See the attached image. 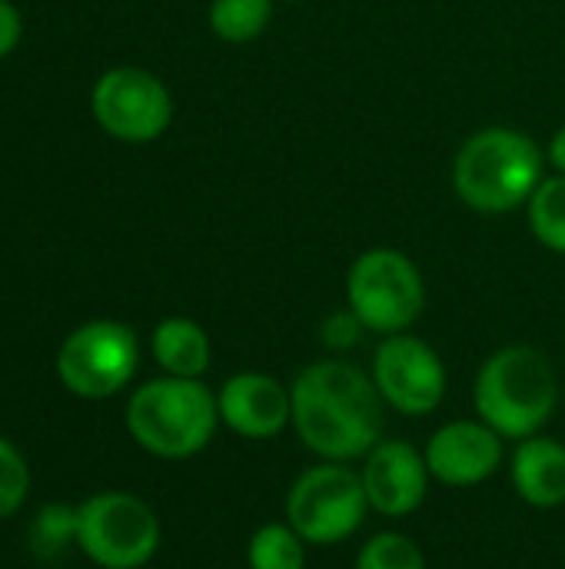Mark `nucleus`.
<instances>
[{"label": "nucleus", "instance_id": "393cba45", "mask_svg": "<svg viewBox=\"0 0 565 569\" xmlns=\"http://www.w3.org/2000/svg\"><path fill=\"white\" fill-rule=\"evenodd\" d=\"M290 3H300V0H290Z\"/></svg>", "mask_w": 565, "mask_h": 569}, {"label": "nucleus", "instance_id": "7ed1b4c3", "mask_svg": "<svg viewBox=\"0 0 565 569\" xmlns=\"http://www.w3.org/2000/svg\"><path fill=\"white\" fill-rule=\"evenodd\" d=\"M543 147L516 127H483L463 140L453 160L456 197L486 217L526 207L543 183Z\"/></svg>", "mask_w": 565, "mask_h": 569}, {"label": "nucleus", "instance_id": "a211bd4d", "mask_svg": "<svg viewBox=\"0 0 565 569\" xmlns=\"http://www.w3.org/2000/svg\"><path fill=\"white\" fill-rule=\"evenodd\" d=\"M273 20V0H210V30L226 43L256 40Z\"/></svg>", "mask_w": 565, "mask_h": 569}, {"label": "nucleus", "instance_id": "f3484780", "mask_svg": "<svg viewBox=\"0 0 565 569\" xmlns=\"http://www.w3.org/2000/svg\"><path fill=\"white\" fill-rule=\"evenodd\" d=\"M526 220H529V230L533 237L553 250V253H563L565 257V177H543V183L536 187V193L529 197L526 203Z\"/></svg>", "mask_w": 565, "mask_h": 569}, {"label": "nucleus", "instance_id": "39448f33", "mask_svg": "<svg viewBox=\"0 0 565 569\" xmlns=\"http://www.w3.org/2000/svg\"><path fill=\"white\" fill-rule=\"evenodd\" d=\"M370 513L360 467L336 460H316L300 470L283 497V520L306 540V547L323 550L353 540Z\"/></svg>", "mask_w": 565, "mask_h": 569}, {"label": "nucleus", "instance_id": "9b49d317", "mask_svg": "<svg viewBox=\"0 0 565 569\" xmlns=\"http://www.w3.org/2000/svg\"><path fill=\"white\" fill-rule=\"evenodd\" d=\"M433 483L473 490L490 483L509 460V443L480 417H460L436 427L423 447Z\"/></svg>", "mask_w": 565, "mask_h": 569}, {"label": "nucleus", "instance_id": "20e7f679", "mask_svg": "<svg viewBox=\"0 0 565 569\" xmlns=\"http://www.w3.org/2000/svg\"><path fill=\"white\" fill-rule=\"evenodd\" d=\"M123 423L130 440L160 460H190L203 453L223 427L216 393L203 380L167 373L130 393Z\"/></svg>", "mask_w": 565, "mask_h": 569}, {"label": "nucleus", "instance_id": "f03ea898", "mask_svg": "<svg viewBox=\"0 0 565 569\" xmlns=\"http://www.w3.org/2000/svg\"><path fill=\"white\" fill-rule=\"evenodd\" d=\"M559 400L563 383L553 360L529 343L493 350L473 377V413L506 443L546 433Z\"/></svg>", "mask_w": 565, "mask_h": 569}, {"label": "nucleus", "instance_id": "4be33fe9", "mask_svg": "<svg viewBox=\"0 0 565 569\" xmlns=\"http://www.w3.org/2000/svg\"><path fill=\"white\" fill-rule=\"evenodd\" d=\"M366 333H370V330L360 323V317H356L350 307L333 310V313L320 323V340H323V347H326L333 357L356 350V347L363 343V337H366Z\"/></svg>", "mask_w": 565, "mask_h": 569}, {"label": "nucleus", "instance_id": "f257e3e1", "mask_svg": "<svg viewBox=\"0 0 565 569\" xmlns=\"http://www.w3.org/2000/svg\"><path fill=\"white\" fill-rule=\"evenodd\" d=\"M290 430L316 460L360 463L383 440V400L370 370L343 357L306 363L290 380Z\"/></svg>", "mask_w": 565, "mask_h": 569}, {"label": "nucleus", "instance_id": "5701e85b", "mask_svg": "<svg viewBox=\"0 0 565 569\" xmlns=\"http://www.w3.org/2000/svg\"><path fill=\"white\" fill-rule=\"evenodd\" d=\"M20 33H23L20 10L10 0H0V57H7L20 43Z\"/></svg>", "mask_w": 565, "mask_h": 569}, {"label": "nucleus", "instance_id": "4468645a", "mask_svg": "<svg viewBox=\"0 0 565 569\" xmlns=\"http://www.w3.org/2000/svg\"><path fill=\"white\" fill-rule=\"evenodd\" d=\"M509 483L516 497L533 510H559L565 507V443L536 433L529 440L513 443L506 460Z\"/></svg>", "mask_w": 565, "mask_h": 569}, {"label": "nucleus", "instance_id": "ddd939ff", "mask_svg": "<svg viewBox=\"0 0 565 569\" xmlns=\"http://www.w3.org/2000/svg\"><path fill=\"white\" fill-rule=\"evenodd\" d=\"M216 407H220V423L233 437L250 443H266L283 437L293 417L290 383L263 370H243L226 377L216 390Z\"/></svg>", "mask_w": 565, "mask_h": 569}, {"label": "nucleus", "instance_id": "f8f14e48", "mask_svg": "<svg viewBox=\"0 0 565 569\" xmlns=\"http://www.w3.org/2000/svg\"><path fill=\"white\" fill-rule=\"evenodd\" d=\"M360 480L370 500V510L383 520H406L413 517L430 497V467L423 447L410 440L383 437L363 460Z\"/></svg>", "mask_w": 565, "mask_h": 569}, {"label": "nucleus", "instance_id": "412c9836", "mask_svg": "<svg viewBox=\"0 0 565 569\" xmlns=\"http://www.w3.org/2000/svg\"><path fill=\"white\" fill-rule=\"evenodd\" d=\"M30 493V467L23 460V453L0 437V520H10Z\"/></svg>", "mask_w": 565, "mask_h": 569}, {"label": "nucleus", "instance_id": "b1692460", "mask_svg": "<svg viewBox=\"0 0 565 569\" xmlns=\"http://www.w3.org/2000/svg\"><path fill=\"white\" fill-rule=\"evenodd\" d=\"M546 157H549V163L556 167V173H563V177H565V127H559V130L553 133V140H549V150H546Z\"/></svg>", "mask_w": 565, "mask_h": 569}, {"label": "nucleus", "instance_id": "9d476101", "mask_svg": "<svg viewBox=\"0 0 565 569\" xmlns=\"http://www.w3.org/2000/svg\"><path fill=\"white\" fill-rule=\"evenodd\" d=\"M90 107L97 123L123 143H150L163 137L173 120L170 90L140 67L107 70L90 93Z\"/></svg>", "mask_w": 565, "mask_h": 569}, {"label": "nucleus", "instance_id": "6ab92c4d", "mask_svg": "<svg viewBox=\"0 0 565 569\" xmlns=\"http://www.w3.org/2000/svg\"><path fill=\"white\" fill-rule=\"evenodd\" d=\"M353 569H430L423 547L403 530H380L363 540Z\"/></svg>", "mask_w": 565, "mask_h": 569}, {"label": "nucleus", "instance_id": "0eeeda50", "mask_svg": "<svg viewBox=\"0 0 565 569\" xmlns=\"http://www.w3.org/2000/svg\"><path fill=\"white\" fill-rule=\"evenodd\" d=\"M160 517L127 490H103L77 507V547L100 569H140L160 550Z\"/></svg>", "mask_w": 565, "mask_h": 569}, {"label": "nucleus", "instance_id": "6e6552de", "mask_svg": "<svg viewBox=\"0 0 565 569\" xmlns=\"http://www.w3.org/2000/svg\"><path fill=\"white\" fill-rule=\"evenodd\" d=\"M140 367V340L127 323L90 320L57 350V377L80 400L117 397Z\"/></svg>", "mask_w": 565, "mask_h": 569}, {"label": "nucleus", "instance_id": "dca6fc26", "mask_svg": "<svg viewBox=\"0 0 565 569\" xmlns=\"http://www.w3.org/2000/svg\"><path fill=\"white\" fill-rule=\"evenodd\" d=\"M306 540L286 523H260L246 540V569H306Z\"/></svg>", "mask_w": 565, "mask_h": 569}, {"label": "nucleus", "instance_id": "2eb2a0df", "mask_svg": "<svg viewBox=\"0 0 565 569\" xmlns=\"http://www.w3.org/2000/svg\"><path fill=\"white\" fill-rule=\"evenodd\" d=\"M150 353L167 377L203 380V373L210 370V360H213V343H210V333L196 320L167 317L153 327Z\"/></svg>", "mask_w": 565, "mask_h": 569}, {"label": "nucleus", "instance_id": "aec40b11", "mask_svg": "<svg viewBox=\"0 0 565 569\" xmlns=\"http://www.w3.org/2000/svg\"><path fill=\"white\" fill-rule=\"evenodd\" d=\"M27 540L40 560L60 557L70 543H77V507H67V503L40 507L27 530Z\"/></svg>", "mask_w": 565, "mask_h": 569}, {"label": "nucleus", "instance_id": "423d86ee", "mask_svg": "<svg viewBox=\"0 0 565 569\" xmlns=\"http://www.w3.org/2000/svg\"><path fill=\"white\" fill-rule=\"evenodd\" d=\"M346 307L370 333H406L426 310L423 270L396 247L363 250L346 273Z\"/></svg>", "mask_w": 565, "mask_h": 569}, {"label": "nucleus", "instance_id": "1a4fd4ad", "mask_svg": "<svg viewBox=\"0 0 565 569\" xmlns=\"http://www.w3.org/2000/svg\"><path fill=\"white\" fill-rule=\"evenodd\" d=\"M370 377L383 407L406 420L436 413L450 390V373L440 350L410 330L380 340L370 360Z\"/></svg>", "mask_w": 565, "mask_h": 569}]
</instances>
